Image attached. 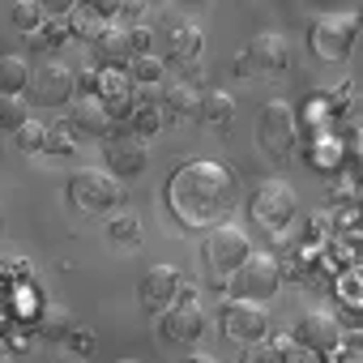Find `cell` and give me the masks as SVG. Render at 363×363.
Returning a JSON list of instances; mask_svg holds the SVG:
<instances>
[{
  "label": "cell",
  "mask_w": 363,
  "mask_h": 363,
  "mask_svg": "<svg viewBox=\"0 0 363 363\" xmlns=\"http://www.w3.org/2000/svg\"><path fill=\"white\" fill-rule=\"evenodd\" d=\"M197 116L210 120V124H227V120L235 116V99H231L227 90H210V94L197 103Z\"/></svg>",
  "instance_id": "cell-19"
},
{
  "label": "cell",
  "mask_w": 363,
  "mask_h": 363,
  "mask_svg": "<svg viewBox=\"0 0 363 363\" xmlns=\"http://www.w3.org/2000/svg\"><path fill=\"white\" fill-rule=\"evenodd\" d=\"M90 52H94L99 69H124V65H133L128 26H99V35L90 39Z\"/></svg>",
  "instance_id": "cell-15"
},
{
  "label": "cell",
  "mask_w": 363,
  "mask_h": 363,
  "mask_svg": "<svg viewBox=\"0 0 363 363\" xmlns=\"http://www.w3.org/2000/svg\"><path fill=\"white\" fill-rule=\"evenodd\" d=\"M295 137H299V124H295L291 103H282V99L265 103L261 116H257V145H261L269 158L286 162V158L295 154Z\"/></svg>",
  "instance_id": "cell-4"
},
{
  "label": "cell",
  "mask_w": 363,
  "mask_h": 363,
  "mask_svg": "<svg viewBox=\"0 0 363 363\" xmlns=\"http://www.w3.org/2000/svg\"><path fill=\"white\" fill-rule=\"evenodd\" d=\"M116 13H120V18H124V22H137V18H141V13H145V5H141V0H133V5H120V9H116Z\"/></svg>",
  "instance_id": "cell-32"
},
{
  "label": "cell",
  "mask_w": 363,
  "mask_h": 363,
  "mask_svg": "<svg viewBox=\"0 0 363 363\" xmlns=\"http://www.w3.org/2000/svg\"><path fill=\"white\" fill-rule=\"evenodd\" d=\"M48 18V5H39V0H22V5H13V26L18 30H39Z\"/></svg>",
  "instance_id": "cell-22"
},
{
  "label": "cell",
  "mask_w": 363,
  "mask_h": 363,
  "mask_svg": "<svg viewBox=\"0 0 363 363\" xmlns=\"http://www.w3.org/2000/svg\"><path fill=\"white\" fill-rule=\"evenodd\" d=\"M116 363H137V359H116Z\"/></svg>",
  "instance_id": "cell-35"
},
{
  "label": "cell",
  "mask_w": 363,
  "mask_h": 363,
  "mask_svg": "<svg viewBox=\"0 0 363 363\" xmlns=\"http://www.w3.org/2000/svg\"><path fill=\"white\" fill-rule=\"evenodd\" d=\"M56 363H86V359H82L77 350H60V359H56Z\"/></svg>",
  "instance_id": "cell-33"
},
{
  "label": "cell",
  "mask_w": 363,
  "mask_h": 363,
  "mask_svg": "<svg viewBox=\"0 0 363 363\" xmlns=\"http://www.w3.org/2000/svg\"><path fill=\"white\" fill-rule=\"evenodd\" d=\"M278 286H282V265L274 252H248L244 265L231 274V295L248 303H265Z\"/></svg>",
  "instance_id": "cell-3"
},
{
  "label": "cell",
  "mask_w": 363,
  "mask_h": 363,
  "mask_svg": "<svg viewBox=\"0 0 363 363\" xmlns=\"http://www.w3.org/2000/svg\"><path fill=\"white\" fill-rule=\"evenodd\" d=\"M179 269L175 265H150L145 274H141V286H137V295H141V303L150 308V312H167L171 303H175V295H179Z\"/></svg>",
  "instance_id": "cell-12"
},
{
  "label": "cell",
  "mask_w": 363,
  "mask_h": 363,
  "mask_svg": "<svg viewBox=\"0 0 363 363\" xmlns=\"http://www.w3.org/2000/svg\"><path fill=\"white\" fill-rule=\"evenodd\" d=\"M295 337H299V342H303V350H312V354H333V350H337V342H342V325H337V316H333V312L316 308V312H308V316L299 320Z\"/></svg>",
  "instance_id": "cell-13"
},
{
  "label": "cell",
  "mask_w": 363,
  "mask_h": 363,
  "mask_svg": "<svg viewBox=\"0 0 363 363\" xmlns=\"http://www.w3.org/2000/svg\"><path fill=\"white\" fill-rule=\"evenodd\" d=\"M69 18H73V35H82V39L99 35V18H90V5H73Z\"/></svg>",
  "instance_id": "cell-29"
},
{
  "label": "cell",
  "mask_w": 363,
  "mask_h": 363,
  "mask_svg": "<svg viewBox=\"0 0 363 363\" xmlns=\"http://www.w3.org/2000/svg\"><path fill=\"white\" fill-rule=\"evenodd\" d=\"M13 137H18V150H22V154H39V150H43V124H39V120H26Z\"/></svg>",
  "instance_id": "cell-26"
},
{
  "label": "cell",
  "mask_w": 363,
  "mask_h": 363,
  "mask_svg": "<svg viewBox=\"0 0 363 363\" xmlns=\"http://www.w3.org/2000/svg\"><path fill=\"white\" fill-rule=\"evenodd\" d=\"M235 197H240L235 175L214 158H193L184 167H175L167 179V206L179 218V227H189V231L218 227L235 210Z\"/></svg>",
  "instance_id": "cell-1"
},
{
  "label": "cell",
  "mask_w": 363,
  "mask_h": 363,
  "mask_svg": "<svg viewBox=\"0 0 363 363\" xmlns=\"http://www.w3.org/2000/svg\"><path fill=\"white\" fill-rule=\"evenodd\" d=\"M128 48H133V56H154V30L133 26L128 30Z\"/></svg>",
  "instance_id": "cell-30"
},
{
  "label": "cell",
  "mask_w": 363,
  "mask_h": 363,
  "mask_svg": "<svg viewBox=\"0 0 363 363\" xmlns=\"http://www.w3.org/2000/svg\"><path fill=\"white\" fill-rule=\"evenodd\" d=\"M223 333L235 342H265L269 333V312L265 303H248V299H227L223 303Z\"/></svg>",
  "instance_id": "cell-9"
},
{
  "label": "cell",
  "mask_w": 363,
  "mask_h": 363,
  "mask_svg": "<svg viewBox=\"0 0 363 363\" xmlns=\"http://www.w3.org/2000/svg\"><path fill=\"white\" fill-rule=\"evenodd\" d=\"M150 167V145L141 137H107V175H116L120 184Z\"/></svg>",
  "instance_id": "cell-11"
},
{
  "label": "cell",
  "mask_w": 363,
  "mask_h": 363,
  "mask_svg": "<svg viewBox=\"0 0 363 363\" xmlns=\"http://www.w3.org/2000/svg\"><path fill=\"white\" fill-rule=\"evenodd\" d=\"M235 69L244 77H274V73H282L286 69V43H282V35H257L244 48V56L235 60Z\"/></svg>",
  "instance_id": "cell-10"
},
{
  "label": "cell",
  "mask_w": 363,
  "mask_h": 363,
  "mask_svg": "<svg viewBox=\"0 0 363 363\" xmlns=\"http://www.w3.org/2000/svg\"><path fill=\"white\" fill-rule=\"evenodd\" d=\"M111 240H120V244H137L141 240V223L133 218V214H120V218H111Z\"/></svg>",
  "instance_id": "cell-28"
},
{
  "label": "cell",
  "mask_w": 363,
  "mask_h": 363,
  "mask_svg": "<svg viewBox=\"0 0 363 363\" xmlns=\"http://www.w3.org/2000/svg\"><path fill=\"white\" fill-rule=\"evenodd\" d=\"M201 333H206V312H201V303H171V308L162 312V337H167V342L193 346Z\"/></svg>",
  "instance_id": "cell-14"
},
{
  "label": "cell",
  "mask_w": 363,
  "mask_h": 363,
  "mask_svg": "<svg viewBox=\"0 0 363 363\" xmlns=\"http://www.w3.org/2000/svg\"><path fill=\"white\" fill-rule=\"evenodd\" d=\"M248 252H252V240H248L240 227H231V223L210 227V235H206V244H201V257H206V265H210L214 278H231V274L244 265Z\"/></svg>",
  "instance_id": "cell-5"
},
{
  "label": "cell",
  "mask_w": 363,
  "mask_h": 363,
  "mask_svg": "<svg viewBox=\"0 0 363 363\" xmlns=\"http://www.w3.org/2000/svg\"><path fill=\"white\" fill-rule=\"evenodd\" d=\"M133 77L141 86H154L162 77V56H133Z\"/></svg>",
  "instance_id": "cell-24"
},
{
  "label": "cell",
  "mask_w": 363,
  "mask_h": 363,
  "mask_svg": "<svg viewBox=\"0 0 363 363\" xmlns=\"http://www.w3.org/2000/svg\"><path fill=\"white\" fill-rule=\"evenodd\" d=\"M69 201L82 214H107L124 201V184L116 175H107L103 167H77L69 175Z\"/></svg>",
  "instance_id": "cell-2"
},
{
  "label": "cell",
  "mask_w": 363,
  "mask_h": 363,
  "mask_svg": "<svg viewBox=\"0 0 363 363\" xmlns=\"http://www.w3.org/2000/svg\"><path fill=\"white\" fill-rule=\"evenodd\" d=\"M26 120H30V116H26V103H22V99H5V94H0V128L18 133Z\"/></svg>",
  "instance_id": "cell-23"
},
{
  "label": "cell",
  "mask_w": 363,
  "mask_h": 363,
  "mask_svg": "<svg viewBox=\"0 0 363 363\" xmlns=\"http://www.w3.org/2000/svg\"><path fill=\"white\" fill-rule=\"evenodd\" d=\"M133 124H137V137L145 141L150 133H158V128H162V107H154V103H145V107H137V116H133Z\"/></svg>",
  "instance_id": "cell-25"
},
{
  "label": "cell",
  "mask_w": 363,
  "mask_h": 363,
  "mask_svg": "<svg viewBox=\"0 0 363 363\" xmlns=\"http://www.w3.org/2000/svg\"><path fill=\"white\" fill-rule=\"evenodd\" d=\"M26 94L35 107H65L77 90H73V69L60 65V60H43L30 69V82H26Z\"/></svg>",
  "instance_id": "cell-8"
},
{
  "label": "cell",
  "mask_w": 363,
  "mask_h": 363,
  "mask_svg": "<svg viewBox=\"0 0 363 363\" xmlns=\"http://www.w3.org/2000/svg\"><path fill=\"white\" fill-rule=\"evenodd\" d=\"M197 90L189 86V82H175L171 90H167V111L175 116V120H189V116H197Z\"/></svg>",
  "instance_id": "cell-21"
},
{
  "label": "cell",
  "mask_w": 363,
  "mask_h": 363,
  "mask_svg": "<svg viewBox=\"0 0 363 363\" xmlns=\"http://www.w3.org/2000/svg\"><path fill=\"white\" fill-rule=\"evenodd\" d=\"M354 35H359L354 13H325V18L312 22V52L320 60H342V56H350Z\"/></svg>",
  "instance_id": "cell-7"
},
{
  "label": "cell",
  "mask_w": 363,
  "mask_h": 363,
  "mask_svg": "<svg viewBox=\"0 0 363 363\" xmlns=\"http://www.w3.org/2000/svg\"><path fill=\"white\" fill-rule=\"evenodd\" d=\"M43 154H73V133L60 124L43 128Z\"/></svg>",
  "instance_id": "cell-27"
},
{
  "label": "cell",
  "mask_w": 363,
  "mask_h": 363,
  "mask_svg": "<svg viewBox=\"0 0 363 363\" xmlns=\"http://www.w3.org/2000/svg\"><path fill=\"white\" fill-rule=\"evenodd\" d=\"M69 120H73V133H82V137H116V116L107 111V103H99V99H82L73 111H69Z\"/></svg>",
  "instance_id": "cell-16"
},
{
  "label": "cell",
  "mask_w": 363,
  "mask_h": 363,
  "mask_svg": "<svg viewBox=\"0 0 363 363\" xmlns=\"http://www.w3.org/2000/svg\"><path fill=\"white\" fill-rule=\"evenodd\" d=\"M184 363H218V359H210V354H189Z\"/></svg>",
  "instance_id": "cell-34"
},
{
  "label": "cell",
  "mask_w": 363,
  "mask_h": 363,
  "mask_svg": "<svg viewBox=\"0 0 363 363\" xmlns=\"http://www.w3.org/2000/svg\"><path fill=\"white\" fill-rule=\"evenodd\" d=\"M30 82V65L26 56H0V94L5 99H18Z\"/></svg>",
  "instance_id": "cell-18"
},
{
  "label": "cell",
  "mask_w": 363,
  "mask_h": 363,
  "mask_svg": "<svg viewBox=\"0 0 363 363\" xmlns=\"http://www.w3.org/2000/svg\"><path fill=\"white\" fill-rule=\"evenodd\" d=\"M201 43H206V39H201V30H197V26L179 22V26H171L162 56H167V60H175V65H184V60H193V56L201 52Z\"/></svg>",
  "instance_id": "cell-17"
},
{
  "label": "cell",
  "mask_w": 363,
  "mask_h": 363,
  "mask_svg": "<svg viewBox=\"0 0 363 363\" xmlns=\"http://www.w3.org/2000/svg\"><path fill=\"white\" fill-rule=\"evenodd\" d=\"M291 350H295V337L252 342V350H248V359H244V363H291Z\"/></svg>",
  "instance_id": "cell-20"
},
{
  "label": "cell",
  "mask_w": 363,
  "mask_h": 363,
  "mask_svg": "<svg viewBox=\"0 0 363 363\" xmlns=\"http://www.w3.org/2000/svg\"><path fill=\"white\" fill-rule=\"evenodd\" d=\"M299 214V197L291 184L282 179H265V184L252 193V223L265 227V231H286Z\"/></svg>",
  "instance_id": "cell-6"
},
{
  "label": "cell",
  "mask_w": 363,
  "mask_h": 363,
  "mask_svg": "<svg viewBox=\"0 0 363 363\" xmlns=\"http://www.w3.org/2000/svg\"><path fill=\"white\" fill-rule=\"evenodd\" d=\"M65 325H69V312H65V308H48V312H43V329H48V333H56V329H65Z\"/></svg>",
  "instance_id": "cell-31"
}]
</instances>
